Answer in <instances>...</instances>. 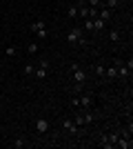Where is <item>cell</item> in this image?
<instances>
[{
	"mask_svg": "<svg viewBox=\"0 0 133 149\" xmlns=\"http://www.w3.org/2000/svg\"><path fill=\"white\" fill-rule=\"evenodd\" d=\"M67 42H69V45H87V38H84L82 27H73V29H69V33H67Z\"/></svg>",
	"mask_w": 133,
	"mask_h": 149,
	"instance_id": "cell-1",
	"label": "cell"
},
{
	"mask_svg": "<svg viewBox=\"0 0 133 149\" xmlns=\"http://www.w3.org/2000/svg\"><path fill=\"white\" fill-rule=\"evenodd\" d=\"M47 74H49V58H40V62L36 65L33 76H36L38 80H44V78H47Z\"/></svg>",
	"mask_w": 133,
	"mask_h": 149,
	"instance_id": "cell-2",
	"label": "cell"
},
{
	"mask_svg": "<svg viewBox=\"0 0 133 149\" xmlns=\"http://www.w3.org/2000/svg\"><path fill=\"white\" fill-rule=\"evenodd\" d=\"M73 80H76V85H80V87H84V82H87V71H84L80 65H73Z\"/></svg>",
	"mask_w": 133,
	"mask_h": 149,
	"instance_id": "cell-3",
	"label": "cell"
},
{
	"mask_svg": "<svg viewBox=\"0 0 133 149\" xmlns=\"http://www.w3.org/2000/svg\"><path fill=\"white\" fill-rule=\"evenodd\" d=\"M60 125H62V129L67 131V134H71V136H78V134H80V127L73 123V118H64Z\"/></svg>",
	"mask_w": 133,
	"mask_h": 149,
	"instance_id": "cell-4",
	"label": "cell"
},
{
	"mask_svg": "<svg viewBox=\"0 0 133 149\" xmlns=\"http://www.w3.org/2000/svg\"><path fill=\"white\" fill-rule=\"evenodd\" d=\"M80 109H93V96L91 93H82L80 96Z\"/></svg>",
	"mask_w": 133,
	"mask_h": 149,
	"instance_id": "cell-5",
	"label": "cell"
},
{
	"mask_svg": "<svg viewBox=\"0 0 133 149\" xmlns=\"http://www.w3.org/2000/svg\"><path fill=\"white\" fill-rule=\"evenodd\" d=\"M49 120L47 118H38L36 120V131H38V134H47V131H49Z\"/></svg>",
	"mask_w": 133,
	"mask_h": 149,
	"instance_id": "cell-6",
	"label": "cell"
},
{
	"mask_svg": "<svg viewBox=\"0 0 133 149\" xmlns=\"http://www.w3.org/2000/svg\"><path fill=\"white\" fill-rule=\"evenodd\" d=\"M104 78H107V80H115V78H118V67H115V65L107 67V71H104Z\"/></svg>",
	"mask_w": 133,
	"mask_h": 149,
	"instance_id": "cell-7",
	"label": "cell"
},
{
	"mask_svg": "<svg viewBox=\"0 0 133 149\" xmlns=\"http://www.w3.org/2000/svg\"><path fill=\"white\" fill-rule=\"evenodd\" d=\"M115 147H120V149H131L133 143H131V138H118V143H115Z\"/></svg>",
	"mask_w": 133,
	"mask_h": 149,
	"instance_id": "cell-8",
	"label": "cell"
},
{
	"mask_svg": "<svg viewBox=\"0 0 133 149\" xmlns=\"http://www.w3.org/2000/svg\"><path fill=\"white\" fill-rule=\"evenodd\" d=\"M98 18H102L104 22H107V20H111V9H107V7H100V9H98Z\"/></svg>",
	"mask_w": 133,
	"mask_h": 149,
	"instance_id": "cell-9",
	"label": "cell"
},
{
	"mask_svg": "<svg viewBox=\"0 0 133 149\" xmlns=\"http://www.w3.org/2000/svg\"><path fill=\"white\" fill-rule=\"evenodd\" d=\"M47 29V25H44V20H36V22H31V31L33 33H38V31Z\"/></svg>",
	"mask_w": 133,
	"mask_h": 149,
	"instance_id": "cell-10",
	"label": "cell"
},
{
	"mask_svg": "<svg viewBox=\"0 0 133 149\" xmlns=\"http://www.w3.org/2000/svg\"><path fill=\"white\" fill-rule=\"evenodd\" d=\"M67 18H78V5H69L67 7Z\"/></svg>",
	"mask_w": 133,
	"mask_h": 149,
	"instance_id": "cell-11",
	"label": "cell"
},
{
	"mask_svg": "<svg viewBox=\"0 0 133 149\" xmlns=\"http://www.w3.org/2000/svg\"><path fill=\"white\" fill-rule=\"evenodd\" d=\"M33 71H36V65H33V62H27L25 67H22V76H33Z\"/></svg>",
	"mask_w": 133,
	"mask_h": 149,
	"instance_id": "cell-12",
	"label": "cell"
},
{
	"mask_svg": "<svg viewBox=\"0 0 133 149\" xmlns=\"http://www.w3.org/2000/svg\"><path fill=\"white\" fill-rule=\"evenodd\" d=\"M84 125H93V120H95V113H91V109H84Z\"/></svg>",
	"mask_w": 133,
	"mask_h": 149,
	"instance_id": "cell-13",
	"label": "cell"
},
{
	"mask_svg": "<svg viewBox=\"0 0 133 149\" xmlns=\"http://www.w3.org/2000/svg\"><path fill=\"white\" fill-rule=\"evenodd\" d=\"M104 27H107V22L102 18H93V31H102Z\"/></svg>",
	"mask_w": 133,
	"mask_h": 149,
	"instance_id": "cell-14",
	"label": "cell"
},
{
	"mask_svg": "<svg viewBox=\"0 0 133 149\" xmlns=\"http://www.w3.org/2000/svg\"><path fill=\"white\" fill-rule=\"evenodd\" d=\"M104 71H107V67H104L102 62H98V65L93 67V74H95V76H100V78H104Z\"/></svg>",
	"mask_w": 133,
	"mask_h": 149,
	"instance_id": "cell-15",
	"label": "cell"
},
{
	"mask_svg": "<svg viewBox=\"0 0 133 149\" xmlns=\"http://www.w3.org/2000/svg\"><path fill=\"white\" fill-rule=\"evenodd\" d=\"M38 42H29L27 45V54H29V56H36V54H38Z\"/></svg>",
	"mask_w": 133,
	"mask_h": 149,
	"instance_id": "cell-16",
	"label": "cell"
},
{
	"mask_svg": "<svg viewBox=\"0 0 133 149\" xmlns=\"http://www.w3.org/2000/svg\"><path fill=\"white\" fill-rule=\"evenodd\" d=\"M5 54L9 58H13L16 54H18V47H16V45H7V47H5Z\"/></svg>",
	"mask_w": 133,
	"mask_h": 149,
	"instance_id": "cell-17",
	"label": "cell"
},
{
	"mask_svg": "<svg viewBox=\"0 0 133 149\" xmlns=\"http://www.w3.org/2000/svg\"><path fill=\"white\" fill-rule=\"evenodd\" d=\"M11 147H13V149H22V147H27V143L22 140V138H16V140L11 143Z\"/></svg>",
	"mask_w": 133,
	"mask_h": 149,
	"instance_id": "cell-18",
	"label": "cell"
},
{
	"mask_svg": "<svg viewBox=\"0 0 133 149\" xmlns=\"http://www.w3.org/2000/svg\"><path fill=\"white\" fill-rule=\"evenodd\" d=\"M82 31H93V18H84V27Z\"/></svg>",
	"mask_w": 133,
	"mask_h": 149,
	"instance_id": "cell-19",
	"label": "cell"
},
{
	"mask_svg": "<svg viewBox=\"0 0 133 149\" xmlns=\"http://www.w3.org/2000/svg\"><path fill=\"white\" fill-rule=\"evenodd\" d=\"M118 2H120V0H104V7H107V9H111V11H113L115 7H118Z\"/></svg>",
	"mask_w": 133,
	"mask_h": 149,
	"instance_id": "cell-20",
	"label": "cell"
},
{
	"mask_svg": "<svg viewBox=\"0 0 133 149\" xmlns=\"http://www.w3.org/2000/svg\"><path fill=\"white\" fill-rule=\"evenodd\" d=\"M73 123H76L78 127H84V116H82V113H76V118H73Z\"/></svg>",
	"mask_w": 133,
	"mask_h": 149,
	"instance_id": "cell-21",
	"label": "cell"
},
{
	"mask_svg": "<svg viewBox=\"0 0 133 149\" xmlns=\"http://www.w3.org/2000/svg\"><path fill=\"white\" fill-rule=\"evenodd\" d=\"M109 38H111V40H113V42H118V40H120V31H118V29H113V31H111V33H109Z\"/></svg>",
	"mask_w": 133,
	"mask_h": 149,
	"instance_id": "cell-22",
	"label": "cell"
},
{
	"mask_svg": "<svg viewBox=\"0 0 133 149\" xmlns=\"http://www.w3.org/2000/svg\"><path fill=\"white\" fill-rule=\"evenodd\" d=\"M71 107H76V109H80V93H76V96L71 98Z\"/></svg>",
	"mask_w": 133,
	"mask_h": 149,
	"instance_id": "cell-23",
	"label": "cell"
}]
</instances>
